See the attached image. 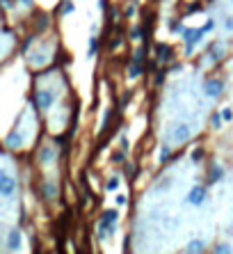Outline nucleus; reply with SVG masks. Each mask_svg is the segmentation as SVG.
Returning a JSON list of instances; mask_svg holds the SVG:
<instances>
[{
    "instance_id": "f257e3e1",
    "label": "nucleus",
    "mask_w": 233,
    "mask_h": 254,
    "mask_svg": "<svg viewBox=\"0 0 233 254\" xmlns=\"http://www.w3.org/2000/svg\"><path fill=\"white\" fill-rule=\"evenodd\" d=\"M204 30L201 28H185V32H183V41H185V55H192V51L201 44L204 39Z\"/></svg>"
},
{
    "instance_id": "f03ea898",
    "label": "nucleus",
    "mask_w": 233,
    "mask_h": 254,
    "mask_svg": "<svg viewBox=\"0 0 233 254\" xmlns=\"http://www.w3.org/2000/svg\"><path fill=\"white\" fill-rule=\"evenodd\" d=\"M16 193V179L9 172L0 169V197H12Z\"/></svg>"
},
{
    "instance_id": "7ed1b4c3",
    "label": "nucleus",
    "mask_w": 233,
    "mask_h": 254,
    "mask_svg": "<svg viewBox=\"0 0 233 254\" xmlns=\"http://www.w3.org/2000/svg\"><path fill=\"white\" fill-rule=\"evenodd\" d=\"M34 101H37V108H39L41 113H46V110H51V108H53V103H55V94L51 92V89H41V92H37Z\"/></svg>"
},
{
    "instance_id": "20e7f679",
    "label": "nucleus",
    "mask_w": 233,
    "mask_h": 254,
    "mask_svg": "<svg viewBox=\"0 0 233 254\" xmlns=\"http://www.w3.org/2000/svg\"><path fill=\"white\" fill-rule=\"evenodd\" d=\"M204 92H206L208 99H220L222 92H224V83L217 81V78H210V81H206V85H204Z\"/></svg>"
},
{
    "instance_id": "39448f33",
    "label": "nucleus",
    "mask_w": 233,
    "mask_h": 254,
    "mask_svg": "<svg viewBox=\"0 0 233 254\" xmlns=\"http://www.w3.org/2000/svg\"><path fill=\"white\" fill-rule=\"evenodd\" d=\"M208 193L204 186H194L192 190H190V195H187V201L192 204V206H204V201H206Z\"/></svg>"
},
{
    "instance_id": "423d86ee",
    "label": "nucleus",
    "mask_w": 233,
    "mask_h": 254,
    "mask_svg": "<svg viewBox=\"0 0 233 254\" xmlns=\"http://www.w3.org/2000/svg\"><path fill=\"white\" fill-rule=\"evenodd\" d=\"M117 231V222H105V220H101L99 222V241H107L110 236Z\"/></svg>"
},
{
    "instance_id": "0eeeda50",
    "label": "nucleus",
    "mask_w": 233,
    "mask_h": 254,
    "mask_svg": "<svg viewBox=\"0 0 233 254\" xmlns=\"http://www.w3.org/2000/svg\"><path fill=\"white\" fill-rule=\"evenodd\" d=\"M21 241H23L21 229H12V231L7 234V250H9V252H16V250H21Z\"/></svg>"
},
{
    "instance_id": "6e6552de",
    "label": "nucleus",
    "mask_w": 233,
    "mask_h": 254,
    "mask_svg": "<svg viewBox=\"0 0 233 254\" xmlns=\"http://www.w3.org/2000/svg\"><path fill=\"white\" fill-rule=\"evenodd\" d=\"M5 147L12 149V151H16V149L23 147V135L19 133V131H12V133L5 138Z\"/></svg>"
},
{
    "instance_id": "1a4fd4ad",
    "label": "nucleus",
    "mask_w": 233,
    "mask_h": 254,
    "mask_svg": "<svg viewBox=\"0 0 233 254\" xmlns=\"http://www.w3.org/2000/svg\"><path fill=\"white\" fill-rule=\"evenodd\" d=\"M155 55H158V62L165 64V62L172 60V48L167 46V44H158V46H155Z\"/></svg>"
},
{
    "instance_id": "9d476101",
    "label": "nucleus",
    "mask_w": 233,
    "mask_h": 254,
    "mask_svg": "<svg viewBox=\"0 0 233 254\" xmlns=\"http://www.w3.org/2000/svg\"><path fill=\"white\" fill-rule=\"evenodd\" d=\"M41 195H44V199H55V197H57V186L46 181V183L41 186Z\"/></svg>"
},
{
    "instance_id": "9b49d317",
    "label": "nucleus",
    "mask_w": 233,
    "mask_h": 254,
    "mask_svg": "<svg viewBox=\"0 0 233 254\" xmlns=\"http://www.w3.org/2000/svg\"><path fill=\"white\" fill-rule=\"evenodd\" d=\"M187 138H190V128H187L185 124H181V126L174 131V142H179L181 144V142H185Z\"/></svg>"
},
{
    "instance_id": "f8f14e48",
    "label": "nucleus",
    "mask_w": 233,
    "mask_h": 254,
    "mask_svg": "<svg viewBox=\"0 0 233 254\" xmlns=\"http://www.w3.org/2000/svg\"><path fill=\"white\" fill-rule=\"evenodd\" d=\"M222 176H224V169H222L220 165H213V168H210V172H208V181H210V183H217V181H222Z\"/></svg>"
},
{
    "instance_id": "ddd939ff",
    "label": "nucleus",
    "mask_w": 233,
    "mask_h": 254,
    "mask_svg": "<svg viewBox=\"0 0 233 254\" xmlns=\"http://www.w3.org/2000/svg\"><path fill=\"white\" fill-rule=\"evenodd\" d=\"M101 220H105V222H119V213H117L114 208H110V211H105V213L101 215Z\"/></svg>"
},
{
    "instance_id": "4468645a",
    "label": "nucleus",
    "mask_w": 233,
    "mask_h": 254,
    "mask_svg": "<svg viewBox=\"0 0 233 254\" xmlns=\"http://www.w3.org/2000/svg\"><path fill=\"white\" fill-rule=\"evenodd\" d=\"M117 188H119V176H110L107 183H105V190H107V193H114Z\"/></svg>"
},
{
    "instance_id": "2eb2a0df",
    "label": "nucleus",
    "mask_w": 233,
    "mask_h": 254,
    "mask_svg": "<svg viewBox=\"0 0 233 254\" xmlns=\"http://www.w3.org/2000/svg\"><path fill=\"white\" fill-rule=\"evenodd\" d=\"M185 250H187V252H204V250H206V245H204L201 241H192Z\"/></svg>"
},
{
    "instance_id": "dca6fc26",
    "label": "nucleus",
    "mask_w": 233,
    "mask_h": 254,
    "mask_svg": "<svg viewBox=\"0 0 233 254\" xmlns=\"http://www.w3.org/2000/svg\"><path fill=\"white\" fill-rule=\"evenodd\" d=\"M96 51H99V39H96V37H92V39H89V51H87V57H94V55H96Z\"/></svg>"
},
{
    "instance_id": "f3484780",
    "label": "nucleus",
    "mask_w": 233,
    "mask_h": 254,
    "mask_svg": "<svg viewBox=\"0 0 233 254\" xmlns=\"http://www.w3.org/2000/svg\"><path fill=\"white\" fill-rule=\"evenodd\" d=\"M222 55H224V48H222V46H213V51H210V57H213V62H220Z\"/></svg>"
},
{
    "instance_id": "a211bd4d",
    "label": "nucleus",
    "mask_w": 233,
    "mask_h": 254,
    "mask_svg": "<svg viewBox=\"0 0 233 254\" xmlns=\"http://www.w3.org/2000/svg\"><path fill=\"white\" fill-rule=\"evenodd\" d=\"M144 74V69H142V64H133V67H130V78H140V76Z\"/></svg>"
},
{
    "instance_id": "6ab92c4d",
    "label": "nucleus",
    "mask_w": 233,
    "mask_h": 254,
    "mask_svg": "<svg viewBox=\"0 0 233 254\" xmlns=\"http://www.w3.org/2000/svg\"><path fill=\"white\" fill-rule=\"evenodd\" d=\"M190 158H192V163H201L204 161V149H192Z\"/></svg>"
},
{
    "instance_id": "aec40b11",
    "label": "nucleus",
    "mask_w": 233,
    "mask_h": 254,
    "mask_svg": "<svg viewBox=\"0 0 233 254\" xmlns=\"http://www.w3.org/2000/svg\"><path fill=\"white\" fill-rule=\"evenodd\" d=\"M55 158V154H53V149H44V154H41V163L46 165V163H51Z\"/></svg>"
},
{
    "instance_id": "412c9836",
    "label": "nucleus",
    "mask_w": 233,
    "mask_h": 254,
    "mask_svg": "<svg viewBox=\"0 0 233 254\" xmlns=\"http://www.w3.org/2000/svg\"><path fill=\"white\" fill-rule=\"evenodd\" d=\"M222 121H224V119H222V113L210 114V124H213L215 128H220V126H222Z\"/></svg>"
},
{
    "instance_id": "4be33fe9",
    "label": "nucleus",
    "mask_w": 233,
    "mask_h": 254,
    "mask_svg": "<svg viewBox=\"0 0 233 254\" xmlns=\"http://www.w3.org/2000/svg\"><path fill=\"white\" fill-rule=\"evenodd\" d=\"M169 156H172V151H169V149H167V147H162V149H160L158 161H160V163H167V161H169Z\"/></svg>"
},
{
    "instance_id": "5701e85b",
    "label": "nucleus",
    "mask_w": 233,
    "mask_h": 254,
    "mask_svg": "<svg viewBox=\"0 0 233 254\" xmlns=\"http://www.w3.org/2000/svg\"><path fill=\"white\" fill-rule=\"evenodd\" d=\"M74 9H76V5L71 2V0H69V2H62V14H71Z\"/></svg>"
},
{
    "instance_id": "b1692460",
    "label": "nucleus",
    "mask_w": 233,
    "mask_h": 254,
    "mask_svg": "<svg viewBox=\"0 0 233 254\" xmlns=\"http://www.w3.org/2000/svg\"><path fill=\"white\" fill-rule=\"evenodd\" d=\"M142 62H144V48H142V51H137V53L133 55V64H142Z\"/></svg>"
},
{
    "instance_id": "393cba45",
    "label": "nucleus",
    "mask_w": 233,
    "mask_h": 254,
    "mask_svg": "<svg viewBox=\"0 0 233 254\" xmlns=\"http://www.w3.org/2000/svg\"><path fill=\"white\" fill-rule=\"evenodd\" d=\"M215 252L217 254H227V252H233L231 245H215Z\"/></svg>"
},
{
    "instance_id": "a878e982",
    "label": "nucleus",
    "mask_w": 233,
    "mask_h": 254,
    "mask_svg": "<svg viewBox=\"0 0 233 254\" xmlns=\"http://www.w3.org/2000/svg\"><path fill=\"white\" fill-rule=\"evenodd\" d=\"M222 119H224V121H231L233 119V110H231V108H224V110H222Z\"/></svg>"
},
{
    "instance_id": "bb28decb",
    "label": "nucleus",
    "mask_w": 233,
    "mask_h": 254,
    "mask_svg": "<svg viewBox=\"0 0 233 254\" xmlns=\"http://www.w3.org/2000/svg\"><path fill=\"white\" fill-rule=\"evenodd\" d=\"M112 161H114V163H121V161H126V149H121L119 154H114V156H112Z\"/></svg>"
},
{
    "instance_id": "cd10ccee",
    "label": "nucleus",
    "mask_w": 233,
    "mask_h": 254,
    "mask_svg": "<svg viewBox=\"0 0 233 254\" xmlns=\"http://www.w3.org/2000/svg\"><path fill=\"white\" fill-rule=\"evenodd\" d=\"M213 28H215V19H208V21H206V26L201 28V30H204V32H210Z\"/></svg>"
},
{
    "instance_id": "c85d7f7f",
    "label": "nucleus",
    "mask_w": 233,
    "mask_h": 254,
    "mask_svg": "<svg viewBox=\"0 0 233 254\" xmlns=\"http://www.w3.org/2000/svg\"><path fill=\"white\" fill-rule=\"evenodd\" d=\"M126 204H128L126 195H117V206H126Z\"/></svg>"
},
{
    "instance_id": "c756f323",
    "label": "nucleus",
    "mask_w": 233,
    "mask_h": 254,
    "mask_svg": "<svg viewBox=\"0 0 233 254\" xmlns=\"http://www.w3.org/2000/svg\"><path fill=\"white\" fill-rule=\"evenodd\" d=\"M224 30H227V32H233V16H229V19L224 21Z\"/></svg>"
},
{
    "instance_id": "7c9ffc66",
    "label": "nucleus",
    "mask_w": 233,
    "mask_h": 254,
    "mask_svg": "<svg viewBox=\"0 0 233 254\" xmlns=\"http://www.w3.org/2000/svg\"><path fill=\"white\" fill-rule=\"evenodd\" d=\"M140 34H142V28H133V32H130V39L137 41V39H140Z\"/></svg>"
},
{
    "instance_id": "2f4dec72",
    "label": "nucleus",
    "mask_w": 233,
    "mask_h": 254,
    "mask_svg": "<svg viewBox=\"0 0 233 254\" xmlns=\"http://www.w3.org/2000/svg\"><path fill=\"white\" fill-rule=\"evenodd\" d=\"M169 28H172V32H179V34H183V32H185V28L181 26V23H179V26H176V23H172V26H169Z\"/></svg>"
},
{
    "instance_id": "473e14b6",
    "label": "nucleus",
    "mask_w": 233,
    "mask_h": 254,
    "mask_svg": "<svg viewBox=\"0 0 233 254\" xmlns=\"http://www.w3.org/2000/svg\"><path fill=\"white\" fill-rule=\"evenodd\" d=\"M133 14H135V5H130V7L126 9V16H133Z\"/></svg>"
},
{
    "instance_id": "72a5a7b5",
    "label": "nucleus",
    "mask_w": 233,
    "mask_h": 254,
    "mask_svg": "<svg viewBox=\"0 0 233 254\" xmlns=\"http://www.w3.org/2000/svg\"><path fill=\"white\" fill-rule=\"evenodd\" d=\"M99 9H101V12L105 9V0H99Z\"/></svg>"
},
{
    "instance_id": "f704fd0d",
    "label": "nucleus",
    "mask_w": 233,
    "mask_h": 254,
    "mask_svg": "<svg viewBox=\"0 0 233 254\" xmlns=\"http://www.w3.org/2000/svg\"><path fill=\"white\" fill-rule=\"evenodd\" d=\"M231 5H233V0H231Z\"/></svg>"
},
{
    "instance_id": "c9c22d12",
    "label": "nucleus",
    "mask_w": 233,
    "mask_h": 254,
    "mask_svg": "<svg viewBox=\"0 0 233 254\" xmlns=\"http://www.w3.org/2000/svg\"><path fill=\"white\" fill-rule=\"evenodd\" d=\"M0 243H2V241H0Z\"/></svg>"
}]
</instances>
